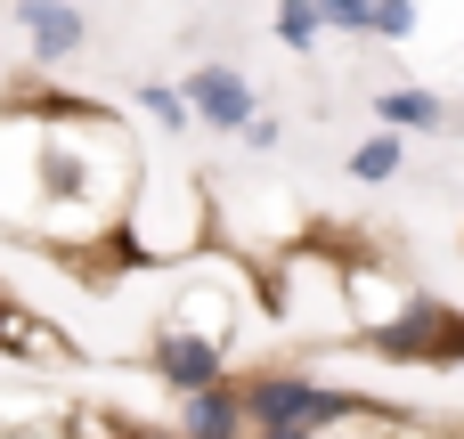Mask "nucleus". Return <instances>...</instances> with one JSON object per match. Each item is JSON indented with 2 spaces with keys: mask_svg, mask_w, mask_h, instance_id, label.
Here are the masks:
<instances>
[{
  "mask_svg": "<svg viewBox=\"0 0 464 439\" xmlns=\"http://www.w3.org/2000/svg\"><path fill=\"white\" fill-rule=\"evenodd\" d=\"M408 293H416V285H408L400 269H383V261L367 269V261L351 253V318H359V326H383L392 310H408Z\"/></svg>",
  "mask_w": 464,
  "mask_h": 439,
  "instance_id": "0eeeda50",
  "label": "nucleus"
},
{
  "mask_svg": "<svg viewBox=\"0 0 464 439\" xmlns=\"http://www.w3.org/2000/svg\"><path fill=\"white\" fill-rule=\"evenodd\" d=\"M383 424H392V415H367V424H334V432H326V439H375V432H383Z\"/></svg>",
  "mask_w": 464,
  "mask_h": 439,
  "instance_id": "dca6fc26",
  "label": "nucleus"
},
{
  "mask_svg": "<svg viewBox=\"0 0 464 439\" xmlns=\"http://www.w3.org/2000/svg\"><path fill=\"white\" fill-rule=\"evenodd\" d=\"M16 24H24V49L41 65H65L82 41H90V16L73 0H16Z\"/></svg>",
  "mask_w": 464,
  "mask_h": 439,
  "instance_id": "423d86ee",
  "label": "nucleus"
},
{
  "mask_svg": "<svg viewBox=\"0 0 464 439\" xmlns=\"http://www.w3.org/2000/svg\"><path fill=\"white\" fill-rule=\"evenodd\" d=\"M188 98H196V122L204 130H228V138H245V122L261 114V98H253V81L237 73V65H220V57H204L188 81H179Z\"/></svg>",
  "mask_w": 464,
  "mask_h": 439,
  "instance_id": "20e7f679",
  "label": "nucleus"
},
{
  "mask_svg": "<svg viewBox=\"0 0 464 439\" xmlns=\"http://www.w3.org/2000/svg\"><path fill=\"white\" fill-rule=\"evenodd\" d=\"M8 439H49V432H8Z\"/></svg>",
  "mask_w": 464,
  "mask_h": 439,
  "instance_id": "6ab92c4d",
  "label": "nucleus"
},
{
  "mask_svg": "<svg viewBox=\"0 0 464 439\" xmlns=\"http://www.w3.org/2000/svg\"><path fill=\"white\" fill-rule=\"evenodd\" d=\"M392 439H440V432H424V424H408V415H392Z\"/></svg>",
  "mask_w": 464,
  "mask_h": 439,
  "instance_id": "a211bd4d",
  "label": "nucleus"
},
{
  "mask_svg": "<svg viewBox=\"0 0 464 439\" xmlns=\"http://www.w3.org/2000/svg\"><path fill=\"white\" fill-rule=\"evenodd\" d=\"M375 122H392V130H449V98L400 81V90H375Z\"/></svg>",
  "mask_w": 464,
  "mask_h": 439,
  "instance_id": "6e6552de",
  "label": "nucleus"
},
{
  "mask_svg": "<svg viewBox=\"0 0 464 439\" xmlns=\"http://www.w3.org/2000/svg\"><path fill=\"white\" fill-rule=\"evenodd\" d=\"M237 383H245V415H253V432H269V424L334 432V424L392 415V407H375L367 391H343V383H326V375H310V367H253V375H237Z\"/></svg>",
  "mask_w": 464,
  "mask_h": 439,
  "instance_id": "f257e3e1",
  "label": "nucleus"
},
{
  "mask_svg": "<svg viewBox=\"0 0 464 439\" xmlns=\"http://www.w3.org/2000/svg\"><path fill=\"white\" fill-rule=\"evenodd\" d=\"M269 24H277V41H285V49H302V57H310V49L334 33L318 0H277V16H269Z\"/></svg>",
  "mask_w": 464,
  "mask_h": 439,
  "instance_id": "9d476101",
  "label": "nucleus"
},
{
  "mask_svg": "<svg viewBox=\"0 0 464 439\" xmlns=\"http://www.w3.org/2000/svg\"><path fill=\"white\" fill-rule=\"evenodd\" d=\"M114 439H188L179 424H130V415H114Z\"/></svg>",
  "mask_w": 464,
  "mask_h": 439,
  "instance_id": "2eb2a0df",
  "label": "nucleus"
},
{
  "mask_svg": "<svg viewBox=\"0 0 464 439\" xmlns=\"http://www.w3.org/2000/svg\"><path fill=\"white\" fill-rule=\"evenodd\" d=\"M188 439H253V415H245V383H204V391H179V415H171Z\"/></svg>",
  "mask_w": 464,
  "mask_h": 439,
  "instance_id": "39448f33",
  "label": "nucleus"
},
{
  "mask_svg": "<svg viewBox=\"0 0 464 439\" xmlns=\"http://www.w3.org/2000/svg\"><path fill=\"white\" fill-rule=\"evenodd\" d=\"M0 318H8V293H0Z\"/></svg>",
  "mask_w": 464,
  "mask_h": 439,
  "instance_id": "aec40b11",
  "label": "nucleus"
},
{
  "mask_svg": "<svg viewBox=\"0 0 464 439\" xmlns=\"http://www.w3.org/2000/svg\"><path fill=\"white\" fill-rule=\"evenodd\" d=\"M408 130H392V122H375V138H359L351 147V179L359 187H383V179H400V163H408V147H400Z\"/></svg>",
  "mask_w": 464,
  "mask_h": 439,
  "instance_id": "1a4fd4ad",
  "label": "nucleus"
},
{
  "mask_svg": "<svg viewBox=\"0 0 464 439\" xmlns=\"http://www.w3.org/2000/svg\"><path fill=\"white\" fill-rule=\"evenodd\" d=\"M139 106H147L163 130H196V98H188V90H171V81H139Z\"/></svg>",
  "mask_w": 464,
  "mask_h": 439,
  "instance_id": "9b49d317",
  "label": "nucleus"
},
{
  "mask_svg": "<svg viewBox=\"0 0 464 439\" xmlns=\"http://www.w3.org/2000/svg\"><path fill=\"white\" fill-rule=\"evenodd\" d=\"M277 138H285V122H277V114H253V122H245V147H253V155H269Z\"/></svg>",
  "mask_w": 464,
  "mask_h": 439,
  "instance_id": "4468645a",
  "label": "nucleus"
},
{
  "mask_svg": "<svg viewBox=\"0 0 464 439\" xmlns=\"http://www.w3.org/2000/svg\"><path fill=\"white\" fill-rule=\"evenodd\" d=\"M359 342H367L375 358L449 375V367H464V310L432 301V293H408V310H392L383 326H359Z\"/></svg>",
  "mask_w": 464,
  "mask_h": 439,
  "instance_id": "f03ea898",
  "label": "nucleus"
},
{
  "mask_svg": "<svg viewBox=\"0 0 464 439\" xmlns=\"http://www.w3.org/2000/svg\"><path fill=\"white\" fill-rule=\"evenodd\" d=\"M424 16H416V0H375V41H408Z\"/></svg>",
  "mask_w": 464,
  "mask_h": 439,
  "instance_id": "ddd939ff",
  "label": "nucleus"
},
{
  "mask_svg": "<svg viewBox=\"0 0 464 439\" xmlns=\"http://www.w3.org/2000/svg\"><path fill=\"white\" fill-rule=\"evenodd\" d=\"M318 8H326V24H334V33L375 41V0H318Z\"/></svg>",
  "mask_w": 464,
  "mask_h": 439,
  "instance_id": "f8f14e48",
  "label": "nucleus"
},
{
  "mask_svg": "<svg viewBox=\"0 0 464 439\" xmlns=\"http://www.w3.org/2000/svg\"><path fill=\"white\" fill-rule=\"evenodd\" d=\"M253 439H326V432H310V424H269V432H253Z\"/></svg>",
  "mask_w": 464,
  "mask_h": 439,
  "instance_id": "f3484780",
  "label": "nucleus"
},
{
  "mask_svg": "<svg viewBox=\"0 0 464 439\" xmlns=\"http://www.w3.org/2000/svg\"><path fill=\"white\" fill-rule=\"evenodd\" d=\"M147 375H155L171 399H179V391H204V383H228V342L163 318V334L147 342Z\"/></svg>",
  "mask_w": 464,
  "mask_h": 439,
  "instance_id": "7ed1b4c3",
  "label": "nucleus"
}]
</instances>
